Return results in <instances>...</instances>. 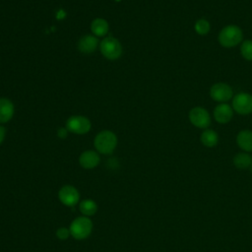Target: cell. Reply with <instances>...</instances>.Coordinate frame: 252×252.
<instances>
[{
  "instance_id": "cell-7",
  "label": "cell",
  "mask_w": 252,
  "mask_h": 252,
  "mask_svg": "<svg viewBox=\"0 0 252 252\" xmlns=\"http://www.w3.org/2000/svg\"><path fill=\"white\" fill-rule=\"evenodd\" d=\"M233 111L239 115H249L252 113V94L248 93H238L232 97L231 104Z\"/></svg>"
},
{
  "instance_id": "cell-9",
  "label": "cell",
  "mask_w": 252,
  "mask_h": 252,
  "mask_svg": "<svg viewBox=\"0 0 252 252\" xmlns=\"http://www.w3.org/2000/svg\"><path fill=\"white\" fill-rule=\"evenodd\" d=\"M59 201L66 207H74L80 203V192L73 185H64L58 191Z\"/></svg>"
},
{
  "instance_id": "cell-13",
  "label": "cell",
  "mask_w": 252,
  "mask_h": 252,
  "mask_svg": "<svg viewBox=\"0 0 252 252\" xmlns=\"http://www.w3.org/2000/svg\"><path fill=\"white\" fill-rule=\"evenodd\" d=\"M236 144L243 152H252V131L249 129L240 130L236 135Z\"/></svg>"
},
{
  "instance_id": "cell-19",
  "label": "cell",
  "mask_w": 252,
  "mask_h": 252,
  "mask_svg": "<svg viewBox=\"0 0 252 252\" xmlns=\"http://www.w3.org/2000/svg\"><path fill=\"white\" fill-rule=\"evenodd\" d=\"M194 31L199 35H206L211 31V24L207 19L200 18L194 24Z\"/></svg>"
},
{
  "instance_id": "cell-18",
  "label": "cell",
  "mask_w": 252,
  "mask_h": 252,
  "mask_svg": "<svg viewBox=\"0 0 252 252\" xmlns=\"http://www.w3.org/2000/svg\"><path fill=\"white\" fill-rule=\"evenodd\" d=\"M232 161L235 167L239 169H248L252 164V157L246 152H241L233 157Z\"/></svg>"
},
{
  "instance_id": "cell-16",
  "label": "cell",
  "mask_w": 252,
  "mask_h": 252,
  "mask_svg": "<svg viewBox=\"0 0 252 252\" xmlns=\"http://www.w3.org/2000/svg\"><path fill=\"white\" fill-rule=\"evenodd\" d=\"M97 204L93 199H84L80 201L79 203V211L82 214V216L85 217H93L97 212Z\"/></svg>"
},
{
  "instance_id": "cell-8",
  "label": "cell",
  "mask_w": 252,
  "mask_h": 252,
  "mask_svg": "<svg viewBox=\"0 0 252 252\" xmlns=\"http://www.w3.org/2000/svg\"><path fill=\"white\" fill-rule=\"evenodd\" d=\"M91 121L87 117L82 115H74L69 117L65 124V128L68 132L78 135L88 133L91 130Z\"/></svg>"
},
{
  "instance_id": "cell-2",
  "label": "cell",
  "mask_w": 252,
  "mask_h": 252,
  "mask_svg": "<svg viewBox=\"0 0 252 252\" xmlns=\"http://www.w3.org/2000/svg\"><path fill=\"white\" fill-rule=\"evenodd\" d=\"M94 146L98 154L110 155L117 146V137L110 130H102L95 135Z\"/></svg>"
},
{
  "instance_id": "cell-4",
  "label": "cell",
  "mask_w": 252,
  "mask_h": 252,
  "mask_svg": "<svg viewBox=\"0 0 252 252\" xmlns=\"http://www.w3.org/2000/svg\"><path fill=\"white\" fill-rule=\"evenodd\" d=\"M101 54L108 60L118 59L123 52V48L119 40L113 36L104 37L99 43Z\"/></svg>"
},
{
  "instance_id": "cell-11",
  "label": "cell",
  "mask_w": 252,
  "mask_h": 252,
  "mask_svg": "<svg viewBox=\"0 0 252 252\" xmlns=\"http://www.w3.org/2000/svg\"><path fill=\"white\" fill-rule=\"evenodd\" d=\"M100 162V157L96 151L87 150L79 157V163L85 169H93Z\"/></svg>"
},
{
  "instance_id": "cell-21",
  "label": "cell",
  "mask_w": 252,
  "mask_h": 252,
  "mask_svg": "<svg viewBox=\"0 0 252 252\" xmlns=\"http://www.w3.org/2000/svg\"><path fill=\"white\" fill-rule=\"evenodd\" d=\"M55 235H56V237H57L59 240H67V239L71 236V233H70L69 227L60 226V227H58V228L56 229Z\"/></svg>"
},
{
  "instance_id": "cell-3",
  "label": "cell",
  "mask_w": 252,
  "mask_h": 252,
  "mask_svg": "<svg viewBox=\"0 0 252 252\" xmlns=\"http://www.w3.org/2000/svg\"><path fill=\"white\" fill-rule=\"evenodd\" d=\"M93 228L94 223L92 220L85 216L75 218L69 225L71 236L77 240H84L88 238L92 234Z\"/></svg>"
},
{
  "instance_id": "cell-10",
  "label": "cell",
  "mask_w": 252,
  "mask_h": 252,
  "mask_svg": "<svg viewBox=\"0 0 252 252\" xmlns=\"http://www.w3.org/2000/svg\"><path fill=\"white\" fill-rule=\"evenodd\" d=\"M233 108L228 103H219L213 111L214 119L219 124H227L233 116Z\"/></svg>"
},
{
  "instance_id": "cell-5",
  "label": "cell",
  "mask_w": 252,
  "mask_h": 252,
  "mask_svg": "<svg viewBox=\"0 0 252 252\" xmlns=\"http://www.w3.org/2000/svg\"><path fill=\"white\" fill-rule=\"evenodd\" d=\"M190 123L199 129H207L211 125L212 117L209 111L202 106H194L188 113Z\"/></svg>"
},
{
  "instance_id": "cell-15",
  "label": "cell",
  "mask_w": 252,
  "mask_h": 252,
  "mask_svg": "<svg viewBox=\"0 0 252 252\" xmlns=\"http://www.w3.org/2000/svg\"><path fill=\"white\" fill-rule=\"evenodd\" d=\"M200 141L203 146L207 148H214L219 143V135L215 130L207 128L201 133Z\"/></svg>"
},
{
  "instance_id": "cell-1",
  "label": "cell",
  "mask_w": 252,
  "mask_h": 252,
  "mask_svg": "<svg viewBox=\"0 0 252 252\" xmlns=\"http://www.w3.org/2000/svg\"><path fill=\"white\" fill-rule=\"evenodd\" d=\"M218 41L222 47H235L243 41L242 30L236 25H227L219 32Z\"/></svg>"
},
{
  "instance_id": "cell-23",
  "label": "cell",
  "mask_w": 252,
  "mask_h": 252,
  "mask_svg": "<svg viewBox=\"0 0 252 252\" xmlns=\"http://www.w3.org/2000/svg\"><path fill=\"white\" fill-rule=\"evenodd\" d=\"M5 136H6V129L0 125V145L2 144V142L4 141L5 139Z\"/></svg>"
},
{
  "instance_id": "cell-6",
  "label": "cell",
  "mask_w": 252,
  "mask_h": 252,
  "mask_svg": "<svg viewBox=\"0 0 252 252\" xmlns=\"http://www.w3.org/2000/svg\"><path fill=\"white\" fill-rule=\"evenodd\" d=\"M210 96L213 100L219 103H226L228 100L232 99L233 90L228 84L219 82L211 87Z\"/></svg>"
},
{
  "instance_id": "cell-24",
  "label": "cell",
  "mask_w": 252,
  "mask_h": 252,
  "mask_svg": "<svg viewBox=\"0 0 252 252\" xmlns=\"http://www.w3.org/2000/svg\"><path fill=\"white\" fill-rule=\"evenodd\" d=\"M248 169H249V170H250V171H251V172H252V164H251V165H250V167H249V168H248Z\"/></svg>"
},
{
  "instance_id": "cell-14",
  "label": "cell",
  "mask_w": 252,
  "mask_h": 252,
  "mask_svg": "<svg viewBox=\"0 0 252 252\" xmlns=\"http://www.w3.org/2000/svg\"><path fill=\"white\" fill-rule=\"evenodd\" d=\"M14 104L7 97H0V123H7L14 115Z\"/></svg>"
},
{
  "instance_id": "cell-17",
  "label": "cell",
  "mask_w": 252,
  "mask_h": 252,
  "mask_svg": "<svg viewBox=\"0 0 252 252\" xmlns=\"http://www.w3.org/2000/svg\"><path fill=\"white\" fill-rule=\"evenodd\" d=\"M91 30H92V32L94 33V35L98 36V37L104 36L108 32L109 26H108V23L106 22V20H104L102 18H96L92 22Z\"/></svg>"
},
{
  "instance_id": "cell-20",
  "label": "cell",
  "mask_w": 252,
  "mask_h": 252,
  "mask_svg": "<svg viewBox=\"0 0 252 252\" xmlns=\"http://www.w3.org/2000/svg\"><path fill=\"white\" fill-rule=\"evenodd\" d=\"M240 54L246 61H252V39H245L240 43Z\"/></svg>"
},
{
  "instance_id": "cell-12",
  "label": "cell",
  "mask_w": 252,
  "mask_h": 252,
  "mask_svg": "<svg viewBox=\"0 0 252 252\" xmlns=\"http://www.w3.org/2000/svg\"><path fill=\"white\" fill-rule=\"evenodd\" d=\"M98 45V40L95 35L86 34L82 36L78 42V48L82 53H93Z\"/></svg>"
},
{
  "instance_id": "cell-22",
  "label": "cell",
  "mask_w": 252,
  "mask_h": 252,
  "mask_svg": "<svg viewBox=\"0 0 252 252\" xmlns=\"http://www.w3.org/2000/svg\"><path fill=\"white\" fill-rule=\"evenodd\" d=\"M67 133H68V131H67V129H66V128H60V129H58L57 135H58V137H59V138L64 139V138H66Z\"/></svg>"
}]
</instances>
